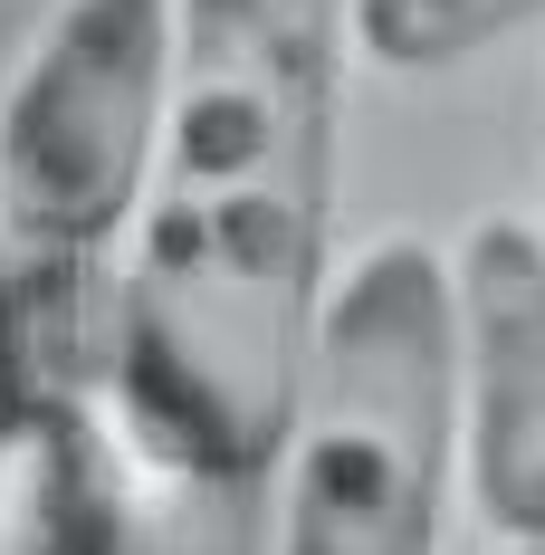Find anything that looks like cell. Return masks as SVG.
Here are the masks:
<instances>
[{
	"instance_id": "obj_3",
	"label": "cell",
	"mask_w": 545,
	"mask_h": 555,
	"mask_svg": "<svg viewBox=\"0 0 545 555\" xmlns=\"http://www.w3.org/2000/svg\"><path fill=\"white\" fill-rule=\"evenodd\" d=\"M172 67V0H67L0 87V240L87 269L134 230Z\"/></svg>"
},
{
	"instance_id": "obj_2",
	"label": "cell",
	"mask_w": 545,
	"mask_h": 555,
	"mask_svg": "<svg viewBox=\"0 0 545 555\" xmlns=\"http://www.w3.org/2000/svg\"><path fill=\"white\" fill-rule=\"evenodd\" d=\"M450 269L392 230L326 278L277 441V555H440L450 499Z\"/></svg>"
},
{
	"instance_id": "obj_5",
	"label": "cell",
	"mask_w": 545,
	"mask_h": 555,
	"mask_svg": "<svg viewBox=\"0 0 545 555\" xmlns=\"http://www.w3.org/2000/svg\"><path fill=\"white\" fill-rule=\"evenodd\" d=\"M536 20H545V0H345L354 57H374L392 77H440V67L497 49Z\"/></svg>"
},
{
	"instance_id": "obj_4",
	"label": "cell",
	"mask_w": 545,
	"mask_h": 555,
	"mask_svg": "<svg viewBox=\"0 0 545 555\" xmlns=\"http://www.w3.org/2000/svg\"><path fill=\"white\" fill-rule=\"evenodd\" d=\"M440 269L469 507L507 546H545V230L527 211H479Z\"/></svg>"
},
{
	"instance_id": "obj_7",
	"label": "cell",
	"mask_w": 545,
	"mask_h": 555,
	"mask_svg": "<svg viewBox=\"0 0 545 555\" xmlns=\"http://www.w3.org/2000/svg\"><path fill=\"white\" fill-rule=\"evenodd\" d=\"M20 422V374H10V326H0V431Z\"/></svg>"
},
{
	"instance_id": "obj_8",
	"label": "cell",
	"mask_w": 545,
	"mask_h": 555,
	"mask_svg": "<svg viewBox=\"0 0 545 555\" xmlns=\"http://www.w3.org/2000/svg\"><path fill=\"white\" fill-rule=\"evenodd\" d=\"M507 555H545V546H507Z\"/></svg>"
},
{
	"instance_id": "obj_1",
	"label": "cell",
	"mask_w": 545,
	"mask_h": 555,
	"mask_svg": "<svg viewBox=\"0 0 545 555\" xmlns=\"http://www.w3.org/2000/svg\"><path fill=\"white\" fill-rule=\"evenodd\" d=\"M345 0H172L154 172L115 287V402L172 479H269L335 278Z\"/></svg>"
},
{
	"instance_id": "obj_6",
	"label": "cell",
	"mask_w": 545,
	"mask_h": 555,
	"mask_svg": "<svg viewBox=\"0 0 545 555\" xmlns=\"http://www.w3.org/2000/svg\"><path fill=\"white\" fill-rule=\"evenodd\" d=\"M10 441H20V422L0 431V555H10V537H20V517H10V499H20V489H10Z\"/></svg>"
}]
</instances>
